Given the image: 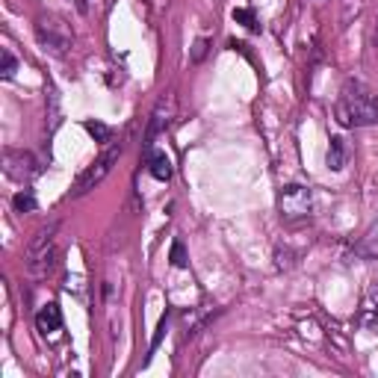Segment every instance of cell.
<instances>
[{
  "instance_id": "obj_5",
  "label": "cell",
  "mask_w": 378,
  "mask_h": 378,
  "mask_svg": "<svg viewBox=\"0 0 378 378\" xmlns=\"http://www.w3.org/2000/svg\"><path fill=\"white\" fill-rule=\"evenodd\" d=\"M3 165H6V174L12 177V181H18V183H30L33 177L42 172L36 157H33L30 151H6Z\"/></svg>"
},
{
  "instance_id": "obj_8",
  "label": "cell",
  "mask_w": 378,
  "mask_h": 378,
  "mask_svg": "<svg viewBox=\"0 0 378 378\" xmlns=\"http://www.w3.org/2000/svg\"><path fill=\"white\" fill-rule=\"evenodd\" d=\"M145 165H148L151 177H157V181H169L172 172H174L169 154H165V151H157V148H145Z\"/></svg>"
},
{
  "instance_id": "obj_1",
  "label": "cell",
  "mask_w": 378,
  "mask_h": 378,
  "mask_svg": "<svg viewBox=\"0 0 378 378\" xmlns=\"http://www.w3.org/2000/svg\"><path fill=\"white\" fill-rule=\"evenodd\" d=\"M334 116L343 127H370L378 125V98L361 80H346L340 89Z\"/></svg>"
},
{
  "instance_id": "obj_15",
  "label": "cell",
  "mask_w": 378,
  "mask_h": 378,
  "mask_svg": "<svg viewBox=\"0 0 378 378\" xmlns=\"http://www.w3.org/2000/svg\"><path fill=\"white\" fill-rule=\"evenodd\" d=\"M165 328H169V310L160 316V325H157V334H154V340H151V354L160 349V343H163V337H165Z\"/></svg>"
},
{
  "instance_id": "obj_6",
  "label": "cell",
  "mask_w": 378,
  "mask_h": 378,
  "mask_svg": "<svg viewBox=\"0 0 378 378\" xmlns=\"http://www.w3.org/2000/svg\"><path fill=\"white\" fill-rule=\"evenodd\" d=\"M172 116H174V95H163L160 104L154 107V113L148 118V130H145V142H142V145L154 148V139L172 125Z\"/></svg>"
},
{
  "instance_id": "obj_7",
  "label": "cell",
  "mask_w": 378,
  "mask_h": 378,
  "mask_svg": "<svg viewBox=\"0 0 378 378\" xmlns=\"http://www.w3.org/2000/svg\"><path fill=\"white\" fill-rule=\"evenodd\" d=\"M36 328L42 331L44 337H48V334H57V331L62 328V310H60L57 302H48V305H44L39 314H36Z\"/></svg>"
},
{
  "instance_id": "obj_17",
  "label": "cell",
  "mask_w": 378,
  "mask_h": 378,
  "mask_svg": "<svg viewBox=\"0 0 378 378\" xmlns=\"http://www.w3.org/2000/svg\"><path fill=\"white\" fill-rule=\"evenodd\" d=\"M375 325H378V319H375Z\"/></svg>"
},
{
  "instance_id": "obj_13",
  "label": "cell",
  "mask_w": 378,
  "mask_h": 378,
  "mask_svg": "<svg viewBox=\"0 0 378 378\" xmlns=\"http://www.w3.org/2000/svg\"><path fill=\"white\" fill-rule=\"evenodd\" d=\"M169 260H172L174 269H183V266H186V249H183V242H181V240H174V242H172Z\"/></svg>"
},
{
  "instance_id": "obj_11",
  "label": "cell",
  "mask_w": 378,
  "mask_h": 378,
  "mask_svg": "<svg viewBox=\"0 0 378 378\" xmlns=\"http://www.w3.org/2000/svg\"><path fill=\"white\" fill-rule=\"evenodd\" d=\"M12 207L18 213H33V210H36V198H33L30 189H21V192H15V198H12Z\"/></svg>"
},
{
  "instance_id": "obj_2",
  "label": "cell",
  "mask_w": 378,
  "mask_h": 378,
  "mask_svg": "<svg viewBox=\"0 0 378 378\" xmlns=\"http://www.w3.org/2000/svg\"><path fill=\"white\" fill-rule=\"evenodd\" d=\"M57 231H60V222H48L27 242L24 266L33 278H48L53 272V266H57Z\"/></svg>"
},
{
  "instance_id": "obj_12",
  "label": "cell",
  "mask_w": 378,
  "mask_h": 378,
  "mask_svg": "<svg viewBox=\"0 0 378 378\" xmlns=\"http://www.w3.org/2000/svg\"><path fill=\"white\" fill-rule=\"evenodd\" d=\"M233 21L242 24L249 33H260V24H258V18H254L251 9H233Z\"/></svg>"
},
{
  "instance_id": "obj_3",
  "label": "cell",
  "mask_w": 378,
  "mask_h": 378,
  "mask_svg": "<svg viewBox=\"0 0 378 378\" xmlns=\"http://www.w3.org/2000/svg\"><path fill=\"white\" fill-rule=\"evenodd\" d=\"M310 207H314V198H310V189L302 183H287L278 195V210H281L284 222H298L310 216Z\"/></svg>"
},
{
  "instance_id": "obj_16",
  "label": "cell",
  "mask_w": 378,
  "mask_h": 378,
  "mask_svg": "<svg viewBox=\"0 0 378 378\" xmlns=\"http://www.w3.org/2000/svg\"><path fill=\"white\" fill-rule=\"evenodd\" d=\"M207 48H210V42H207V39H198V42L192 44V57H189V60H192V62H201V60L207 57Z\"/></svg>"
},
{
  "instance_id": "obj_14",
  "label": "cell",
  "mask_w": 378,
  "mask_h": 378,
  "mask_svg": "<svg viewBox=\"0 0 378 378\" xmlns=\"http://www.w3.org/2000/svg\"><path fill=\"white\" fill-rule=\"evenodd\" d=\"M0 60H3V69H0L3 80H12L15 71H18V62H15V57H12V51H3V53H0Z\"/></svg>"
},
{
  "instance_id": "obj_4",
  "label": "cell",
  "mask_w": 378,
  "mask_h": 378,
  "mask_svg": "<svg viewBox=\"0 0 378 378\" xmlns=\"http://www.w3.org/2000/svg\"><path fill=\"white\" fill-rule=\"evenodd\" d=\"M118 157H121V145H113L109 151H104L101 157H98L92 165H89V169L77 177V183H74V195H86L89 189H95L98 183L104 181V177L113 172V165L118 163Z\"/></svg>"
},
{
  "instance_id": "obj_9",
  "label": "cell",
  "mask_w": 378,
  "mask_h": 378,
  "mask_svg": "<svg viewBox=\"0 0 378 378\" xmlns=\"http://www.w3.org/2000/svg\"><path fill=\"white\" fill-rule=\"evenodd\" d=\"M325 163H328L331 172H343V169H346V163H349V145H346V139H343V136H331Z\"/></svg>"
},
{
  "instance_id": "obj_10",
  "label": "cell",
  "mask_w": 378,
  "mask_h": 378,
  "mask_svg": "<svg viewBox=\"0 0 378 378\" xmlns=\"http://www.w3.org/2000/svg\"><path fill=\"white\" fill-rule=\"evenodd\" d=\"M83 130H86L95 142H101V145H107L109 136H113V130H109L107 125H101V121H95V118H86V121H83Z\"/></svg>"
}]
</instances>
